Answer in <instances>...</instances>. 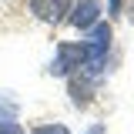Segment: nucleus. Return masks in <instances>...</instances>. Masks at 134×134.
I'll list each match as a JSON object with an SVG mask.
<instances>
[{
  "instance_id": "nucleus-8",
  "label": "nucleus",
  "mask_w": 134,
  "mask_h": 134,
  "mask_svg": "<svg viewBox=\"0 0 134 134\" xmlns=\"http://www.w3.org/2000/svg\"><path fill=\"white\" fill-rule=\"evenodd\" d=\"M0 134H24V131H20L17 121H10V124H0Z\"/></svg>"
},
{
  "instance_id": "nucleus-4",
  "label": "nucleus",
  "mask_w": 134,
  "mask_h": 134,
  "mask_svg": "<svg viewBox=\"0 0 134 134\" xmlns=\"http://www.w3.org/2000/svg\"><path fill=\"white\" fill-rule=\"evenodd\" d=\"M97 17H100V3H97V0H77V3L70 7L67 24L77 27V30H91V27L97 24Z\"/></svg>"
},
{
  "instance_id": "nucleus-5",
  "label": "nucleus",
  "mask_w": 134,
  "mask_h": 134,
  "mask_svg": "<svg viewBox=\"0 0 134 134\" xmlns=\"http://www.w3.org/2000/svg\"><path fill=\"white\" fill-rule=\"evenodd\" d=\"M30 10L44 24H60L70 14V0H30Z\"/></svg>"
},
{
  "instance_id": "nucleus-3",
  "label": "nucleus",
  "mask_w": 134,
  "mask_h": 134,
  "mask_svg": "<svg viewBox=\"0 0 134 134\" xmlns=\"http://www.w3.org/2000/svg\"><path fill=\"white\" fill-rule=\"evenodd\" d=\"M94 84L97 77H91V74H84L81 67L70 74V81H67V91H70V100L77 104V107H87L91 100H94Z\"/></svg>"
},
{
  "instance_id": "nucleus-9",
  "label": "nucleus",
  "mask_w": 134,
  "mask_h": 134,
  "mask_svg": "<svg viewBox=\"0 0 134 134\" xmlns=\"http://www.w3.org/2000/svg\"><path fill=\"white\" fill-rule=\"evenodd\" d=\"M111 14H121V0H111Z\"/></svg>"
},
{
  "instance_id": "nucleus-1",
  "label": "nucleus",
  "mask_w": 134,
  "mask_h": 134,
  "mask_svg": "<svg viewBox=\"0 0 134 134\" xmlns=\"http://www.w3.org/2000/svg\"><path fill=\"white\" fill-rule=\"evenodd\" d=\"M107 47H111V24H94L84 40V64H81L84 74L100 77L104 60H107Z\"/></svg>"
},
{
  "instance_id": "nucleus-2",
  "label": "nucleus",
  "mask_w": 134,
  "mask_h": 134,
  "mask_svg": "<svg viewBox=\"0 0 134 134\" xmlns=\"http://www.w3.org/2000/svg\"><path fill=\"white\" fill-rule=\"evenodd\" d=\"M81 64H84V44L64 40V44H57V57H54V64H50L47 70L54 74V77H70Z\"/></svg>"
},
{
  "instance_id": "nucleus-7",
  "label": "nucleus",
  "mask_w": 134,
  "mask_h": 134,
  "mask_svg": "<svg viewBox=\"0 0 134 134\" xmlns=\"http://www.w3.org/2000/svg\"><path fill=\"white\" fill-rule=\"evenodd\" d=\"M30 134H70L64 127V124H44V127H37V131H30Z\"/></svg>"
},
{
  "instance_id": "nucleus-6",
  "label": "nucleus",
  "mask_w": 134,
  "mask_h": 134,
  "mask_svg": "<svg viewBox=\"0 0 134 134\" xmlns=\"http://www.w3.org/2000/svg\"><path fill=\"white\" fill-rule=\"evenodd\" d=\"M17 114H20V104H17L14 94H7V91H0V124H10V121H17Z\"/></svg>"
},
{
  "instance_id": "nucleus-10",
  "label": "nucleus",
  "mask_w": 134,
  "mask_h": 134,
  "mask_svg": "<svg viewBox=\"0 0 134 134\" xmlns=\"http://www.w3.org/2000/svg\"><path fill=\"white\" fill-rule=\"evenodd\" d=\"M87 134H104V124H94V127H91Z\"/></svg>"
}]
</instances>
